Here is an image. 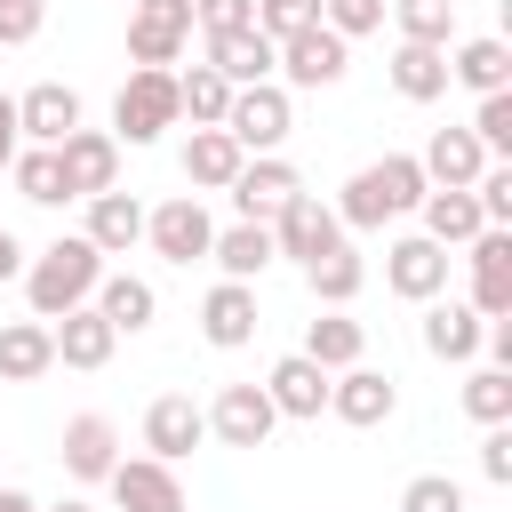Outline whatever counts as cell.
Masks as SVG:
<instances>
[{"label":"cell","mask_w":512,"mask_h":512,"mask_svg":"<svg viewBox=\"0 0 512 512\" xmlns=\"http://www.w3.org/2000/svg\"><path fill=\"white\" fill-rule=\"evenodd\" d=\"M24 304H32V320H56V312H72V304H88L96 296V280H104V256L88 248V232H64V240H48L40 256H24Z\"/></svg>","instance_id":"6da1fadb"},{"label":"cell","mask_w":512,"mask_h":512,"mask_svg":"<svg viewBox=\"0 0 512 512\" xmlns=\"http://www.w3.org/2000/svg\"><path fill=\"white\" fill-rule=\"evenodd\" d=\"M424 192H432V184H424L416 152H384V160H368V168L344 184L336 224H344V232H384V224H392V216H408Z\"/></svg>","instance_id":"7a4b0ae2"},{"label":"cell","mask_w":512,"mask_h":512,"mask_svg":"<svg viewBox=\"0 0 512 512\" xmlns=\"http://www.w3.org/2000/svg\"><path fill=\"white\" fill-rule=\"evenodd\" d=\"M176 120H184L176 112V72L168 64H136L120 80V96H112V136L120 144H160Z\"/></svg>","instance_id":"3957f363"},{"label":"cell","mask_w":512,"mask_h":512,"mask_svg":"<svg viewBox=\"0 0 512 512\" xmlns=\"http://www.w3.org/2000/svg\"><path fill=\"white\" fill-rule=\"evenodd\" d=\"M288 128H296V96H288L280 80H248V88H232V104H224V136H232L240 152H280Z\"/></svg>","instance_id":"277c9868"},{"label":"cell","mask_w":512,"mask_h":512,"mask_svg":"<svg viewBox=\"0 0 512 512\" xmlns=\"http://www.w3.org/2000/svg\"><path fill=\"white\" fill-rule=\"evenodd\" d=\"M352 72V40L344 32H328V24H304V32H288L280 40V88H336Z\"/></svg>","instance_id":"5b68a950"},{"label":"cell","mask_w":512,"mask_h":512,"mask_svg":"<svg viewBox=\"0 0 512 512\" xmlns=\"http://www.w3.org/2000/svg\"><path fill=\"white\" fill-rule=\"evenodd\" d=\"M144 240H152V256H168V264H200L208 240H216V216L200 208V192H176V200L144 208Z\"/></svg>","instance_id":"8992f818"},{"label":"cell","mask_w":512,"mask_h":512,"mask_svg":"<svg viewBox=\"0 0 512 512\" xmlns=\"http://www.w3.org/2000/svg\"><path fill=\"white\" fill-rule=\"evenodd\" d=\"M464 264H472V312L480 320H512V232L504 224H480L464 240Z\"/></svg>","instance_id":"52a82bcc"},{"label":"cell","mask_w":512,"mask_h":512,"mask_svg":"<svg viewBox=\"0 0 512 512\" xmlns=\"http://www.w3.org/2000/svg\"><path fill=\"white\" fill-rule=\"evenodd\" d=\"M56 168H64V192H72V200H88V192H112V184H120V136L80 120V128L56 144Z\"/></svg>","instance_id":"ba28073f"},{"label":"cell","mask_w":512,"mask_h":512,"mask_svg":"<svg viewBox=\"0 0 512 512\" xmlns=\"http://www.w3.org/2000/svg\"><path fill=\"white\" fill-rule=\"evenodd\" d=\"M224 192H232V208H240L248 224H272V216L304 192V176H296L280 152H248V160H240V176H232Z\"/></svg>","instance_id":"9c48e42d"},{"label":"cell","mask_w":512,"mask_h":512,"mask_svg":"<svg viewBox=\"0 0 512 512\" xmlns=\"http://www.w3.org/2000/svg\"><path fill=\"white\" fill-rule=\"evenodd\" d=\"M344 240V224H336V208L320 200V192H296L280 216H272V248L288 256V264H312V256H328Z\"/></svg>","instance_id":"30bf717a"},{"label":"cell","mask_w":512,"mask_h":512,"mask_svg":"<svg viewBox=\"0 0 512 512\" xmlns=\"http://www.w3.org/2000/svg\"><path fill=\"white\" fill-rule=\"evenodd\" d=\"M384 288H392V296H408V304L448 296V248H440V240H424V232L392 240V248H384Z\"/></svg>","instance_id":"8fae6325"},{"label":"cell","mask_w":512,"mask_h":512,"mask_svg":"<svg viewBox=\"0 0 512 512\" xmlns=\"http://www.w3.org/2000/svg\"><path fill=\"white\" fill-rule=\"evenodd\" d=\"M200 416H208V432H216L224 448H264V440H272V424H280V408L264 400V384H224Z\"/></svg>","instance_id":"7c38bea8"},{"label":"cell","mask_w":512,"mask_h":512,"mask_svg":"<svg viewBox=\"0 0 512 512\" xmlns=\"http://www.w3.org/2000/svg\"><path fill=\"white\" fill-rule=\"evenodd\" d=\"M104 488H112L120 512H184V480H176V464H160V456H120V464L104 472Z\"/></svg>","instance_id":"4fadbf2b"},{"label":"cell","mask_w":512,"mask_h":512,"mask_svg":"<svg viewBox=\"0 0 512 512\" xmlns=\"http://www.w3.org/2000/svg\"><path fill=\"white\" fill-rule=\"evenodd\" d=\"M392 408H400V392H392V376H384V368L352 360V368H336V376H328V416H336V424H360V432H368V424H384Z\"/></svg>","instance_id":"5bb4252c"},{"label":"cell","mask_w":512,"mask_h":512,"mask_svg":"<svg viewBox=\"0 0 512 512\" xmlns=\"http://www.w3.org/2000/svg\"><path fill=\"white\" fill-rule=\"evenodd\" d=\"M192 40V0H136L128 16V64H176Z\"/></svg>","instance_id":"9a60e30c"},{"label":"cell","mask_w":512,"mask_h":512,"mask_svg":"<svg viewBox=\"0 0 512 512\" xmlns=\"http://www.w3.org/2000/svg\"><path fill=\"white\" fill-rule=\"evenodd\" d=\"M200 440H208V416H200L192 392H160V400L144 408V448H152L160 464H184Z\"/></svg>","instance_id":"2e32d148"},{"label":"cell","mask_w":512,"mask_h":512,"mask_svg":"<svg viewBox=\"0 0 512 512\" xmlns=\"http://www.w3.org/2000/svg\"><path fill=\"white\" fill-rule=\"evenodd\" d=\"M72 128H80V88L32 80V88L16 96V136H24V144H64Z\"/></svg>","instance_id":"e0dca14e"},{"label":"cell","mask_w":512,"mask_h":512,"mask_svg":"<svg viewBox=\"0 0 512 512\" xmlns=\"http://www.w3.org/2000/svg\"><path fill=\"white\" fill-rule=\"evenodd\" d=\"M200 336H208L216 352H240V344L256 336V280H216V288L200 296Z\"/></svg>","instance_id":"ac0fdd59"},{"label":"cell","mask_w":512,"mask_h":512,"mask_svg":"<svg viewBox=\"0 0 512 512\" xmlns=\"http://www.w3.org/2000/svg\"><path fill=\"white\" fill-rule=\"evenodd\" d=\"M264 400H272L280 416L312 424V416L328 408V368H320V360H304V352H288V360H272V368H264Z\"/></svg>","instance_id":"d6986e66"},{"label":"cell","mask_w":512,"mask_h":512,"mask_svg":"<svg viewBox=\"0 0 512 512\" xmlns=\"http://www.w3.org/2000/svg\"><path fill=\"white\" fill-rule=\"evenodd\" d=\"M48 336H56V360H64V368H104V360H112V344H120V328H112L96 304L56 312V320H48Z\"/></svg>","instance_id":"ffe728a7"},{"label":"cell","mask_w":512,"mask_h":512,"mask_svg":"<svg viewBox=\"0 0 512 512\" xmlns=\"http://www.w3.org/2000/svg\"><path fill=\"white\" fill-rule=\"evenodd\" d=\"M136 240H144V200L120 192V184L112 192H88V248L96 256H128Z\"/></svg>","instance_id":"44dd1931"},{"label":"cell","mask_w":512,"mask_h":512,"mask_svg":"<svg viewBox=\"0 0 512 512\" xmlns=\"http://www.w3.org/2000/svg\"><path fill=\"white\" fill-rule=\"evenodd\" d=\"M480 328H488V320H480L472 304H456V296H432V304H424V352H432V360H456V368L480 360Z\"/></svg>","instance_id":"7402d4cb"},{"label":"cell","mask_w":512,"mask_h":512,"mask_svg":"<svg viewBox=\"0 0 512 512\" xmlns=\"http://www.w3.org/2000/svg\"><path fill=\"white\" fill-rule=\"evenodd\" d=\"M208 64H216L232 88H248V80H272V72H280V48H272L256 24H240V32H208Z\"/></svg>","instance_id":"603a6c76"},{"label":"cell","mask_w":512,"mask_h":512,"mask_svg":"<svg viewBox=\"0 0 512 512\" xmlns=\"http://www.w3.org/2000/svg\"><path fill=\"white\" fill-rule=\"evenodd\" d=\"M416 216H424V240H440V248H464L488 216H480V200H472V184H432L424 200H416Z\"/></svg>","instance_id":"cb8c5ba5"},{"label":"cell","mask_w":512,"mask_h":512,"mask_svg":"<svg viewBox=\"0 0 512 512\" xmlns=\"http://www.w3.org/2000/svg\"><path fill=\"white\" fill-rule=\"evenodd\" d=\"M88 304H96L120 336H144V328H152V312H160V288H152V280H136V272H112V264H104V280H96V296H88Z\"/></svg>","instance_id":"d4e9b609"},{"label":"cell","mask_w":512,"mask_h":512,"mask_svg":"<svg viewBox=\"0 0 512 512\" xmlns=\"http://www.w3.org/2000/svg\"><path fill=\"white\" fill-rule=\"evenodd\" d=\"M448 80H456V88H472V96H496V88H512V48H504L496 32L456 40V48H448Z\"/></svg>","instance_id":"484cf974"},{"label":"cell","mask_w":512,"mask_h":512,"mask_svg":"<svg viewBox=\"0 0 512 512\" xmlns=\"http://www.w3.org/2000/svg\"><path fill=\"white\" fill-rule=\"evenodd\" d=\"M208 256H216V272H224V280H256V272H272V256H280V248H272V224H248V216H240V224H216Z\"/></svg>","instance_id":"4316f807"},{"label":"cell","mask_w":512,"mask_h":512,"mask_svg":"<svg viewBox=\"0 0 512 512\" xmlns=\"http://www.w3.org/2000/svg\"><path fill=\"white\" fill-rule=\"evenodd\" d=\"M296 352H304V360H320V368L336 376V368H352V360L368 352V328H360L344 304H328L320 320H304V344H296Z\"/></svg>","instance_id":"83f0119b"},{"label":"cell","mask_w":512,"mask_h":512,"mask_svg":"<svg viewBox=\"0 0 512 512\" xmlns=\"http://www.w3.org/2000/svg\"><path fill=\"white\" fill-rule=\"evenodd\" d=\"M112 464H120V432H112V416H96V408L72 416V424H64V472H72V480H104Z\"/></svg>","instance_id":"f1b7e54d"},{"label":"cell","mask_w":512,"mask_h":512,"mask_svg":"<svg viewBox=\"0 0 512 512\" xmlns=\"http://www.w3.org/2000/svg\"><path fill=\"white\" fill-rule=\"evenodd\" d=\"M48 368H56L48 320H8V328H0V384H40Z\"/></svg>","instance_id":"f546056e"},{"label":"cell","mask_w":512,"mask_h":512,"mask_svg":"<svg viewBox=\"0 0 512 512\" xmlns=\"http://www.w3.org/2000/svg\"><path fill=\"white\" fill-rule=\"evenodd\" d=\"M416 168H424V184H472L488 168V152H480L472 128H432V144L416 152Z\"/></svg>","instance_id":"4dcf8cb0"},{"label":"cell","mask_w":512,"mask_h":512,"mask_svg":"<svg viewBox=\"0 0 512 512\" xmlns=\"http://www.w3.org/2000/svg\"><path fill=\"white\" fill-rule=\"evenodd\" d=\"M384 72H392V88H400L408 104H432V96H448V48H424V40H400Z\"/></svg>","instance_id":"1f68e13d"},{"label":"cell","mask_w":512,"mask_h":512,"mask_svg":"<svg viewBox=\"0 0 512 512\" xmlns=\"http://www.w3.org/2000/svg\"><path fill=\"white\" fill-rule=\"evenodd\" d=\"M240 160H248V152H240L224 128H192V144H184V184H192V192H224V184L240 176Z\"/></svg>","instance_id":"d6a6232c"},{"label":"cell","mask_w":512,"mask_h":512,"mask_svg":"<svg viewBox=\"0 0 512 512\" xmlns=\"http://www.w3.org/2000/svg\"><path fill=\"white\" fill-rule=\"evenodd\" d=\"M304 288H312V304H352V296L368 288L360 248H352V240H336L328 256H312V264H304Z\"/></svg>","instance_id":"836d02e7"},{"label":"cell","mask_w":512,"mask_h":512,"mask_svg":"<svg viewBox=\"0 0 512 512\" xmlns=\"http://www.w3.org/2000/svg\"><path fill=\"white\" fill-rule=\"evenodd\" d=\"M224 104H232V80H224L216 64L176 72V112H184L192 128H224Z\"/></svg>","instance_id":"e575fe53"},{"label":"cell","mask_w":512,"mask_h":512,"mask_svg":"<svg viewBox=\"0 0 512 512\" xmlns=\"http://www.w3.org/2000/svg\"><path fill=\"white\" fill-rule=\"evenodd\" d=\"M8 176H16V192H24L32 208H64V200H72V192H64V168H56V144H16Z\"/></svg>","instance_id":"d590c367"},{"label":"cell","mask_w":512,"mask_h":512,"mask_svg":"<svg viewBox=\"0 0 512 512\" xmlns=\"http://www.w3.org/2000/svg\"><path fill=\"white\" fill-rule=\"evenodd\" d=\"M384 16L400 24V40H424V48L456 40V0H384Z\"/></svg>","instance_id":"8d00e7d4"},{"label":"cell","mask_w":512,"mask_h":512,"mask_svg":"<svg viewBox=\"0 0 512 512\" xmlns=\"http://www.w3.org/2000/svg\"><path fill=\"white\" fill-rule=\"evenodd\" d=\"M464 416L472 424H512V368H472L464 376Z\"/></svg>","instance_id":"74e56055"},{"label":"cell","mask_w":512,"mask_h":512,"mask_svg":"<svg viewBox=\"0 0 512 512\" xmlns=\"http://www.w3.org/2000/svg\"><path fill=\"white\" fill-rule=\"evenodd\" d=\"M472 136H480V152H488V160H504V152H512V88L480 96V112H472Z\"/></svg>","instance_id":"f35d334b"},{"label":"cell","mask_w":512,"mask_h":512,"mask_svg":"<svg viewBox=\"0 0 512 512\" xmlns=\"http://www.w3.org/2000/svg\"><path fill=\"white\" fill-rule=\"evenodd\" d=\"M400 512H464V488H456L448 472H416V480L400 488Z\"/></svg>","instance_id":"ab89813d"},{"label":"cell","mask_w":512,"mask_h":512,"mask_svg":"<svg viewBox=\"0 0 512 512\" xmlns=\"http://www.w3.org/2000/svg\"><path fill=\"white\" fill-rule=\"evenodd\" d=\"M304 24H320V0H256V32L280 48L288 32H304Z\"/></svg>","instance_id":"60d3db41"},{"label":"cell","mask_w":512,"mask_h":512,"mask_svg":"<svg viewBox=\"0 0 512 512\" xmlns=\"http://www.w3.org/2000/svg\"><path fill=\"white\" fill-rule=\"evenodd\" d=\"M320 24L344 40H368V32H384V0H320Z\"/></svg>","instance_id":"b9f144b4"},{"label":"cell","mask_w":512,"mask_h":512,"mask_svg":"<svg viewBox=\"0 0 512 512\" xmlns=\"http://www.w3.org/2000/svg\"><path fill=\"white\" fill-rule=\"evenodd\" d=\"M472 200H480V216H488V224H512V168H504V160H488V168L472 176Z\"/></svg>","instance_id":"7bdbcfd3"},{"label":"cell","mask_w":512,"mask_h":512,"mask_svg":"<svg viewBox=\"0 0 512 512\" xmlns=\"http://www.w3.org/2000/svg\"><path fill=\"white\" fill-rule=\"evenodd\" d=\"M40 24H48V0H0V48L40 40Z\"/></svg>","instance_id":"ee69618b"},{"label":"cell","mask_w":512,"mask_h":512,"mask_svg":"<svg viewBox=\"0 0 512 512\" xmlns=\"http://www.w3.org/2000/svg\"><path fill=\"white\" fill-rule=\"evenodd\" d=\"M480 480H488V488H512V424H488V440H480Z\"/></svg>","instance_id":"f6af8a7d"},{"label":"cell","mask_w":512,"mask_h":512,"mask_svg":"<svg viewBox=\"0 0 512 512\" xmlns=\"http://www.w3.org/2000/svg\"><path fill=\"white\" fill-rule=\"evenodd\" d=\"M192 24L200 32H240V24H256V0H192Z\"/></svg>","instance_id":"bcb514c9"},{"label":"cell","mask_w":512,"mask_h":512,"mask_svg":"<svg viewBox=\"0 0 512 512\" xmlns=\"http://www.w3.org/2000/svg\"><path fill=\"white\" fill-rule=\"evenodd\" d=\"M24 256H32V248H24V240L0 224V280H16V272H24Z\"/></svg>","instance_id":"7dc6e473"},{"label":"cell","mask_w":512,"mask_h":512,"mask_svg":"<svg viewBox=\"0 0 512 512\" xmlns=\"http://www.w3.org/2000/svg\"><path fill=\"white\" fill-rule=\"evenodd\" d=\"M16 144H24V136H16V96H0V168L16 160Z\"/></svg>","instance_id":"c3c4849f"},{"label":"cell","mask_w":512,"mask_h":512,"mask_svg":"<svg viewBox=\"0 0 512 512\" xmlns=\"http://www.w3.org/2000/svg\"><path fill=\"white\" fill-rule=\"evenodd\" d=\"M0 512H40V504H32L24 488H0Z\"/></svg>","instance_id":"681fc988"},{"label":"cell","mask_w":512,"mask_h":512,"mask_svg":"<svg viewBox=\"0 0 512 512\" xmlns=\"http://www.w3.org/2000/svg\"><path fill=\"white\" fill-rule=\"evenodd\" d=\"M48 512H96V504H80V496H64V504H48Z\"/></svg>","instance_id":"f907efd6"}]
</instances>
